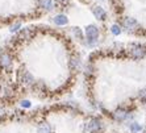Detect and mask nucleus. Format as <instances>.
<instances>
[{
	"instance_id": "obj_1",
	"label": "nucleus",
	"mask_w": 146,
	"mask_h": 133,
	"mask_svg": "<svg viewBox=\"0 0 146 133\" xmlns=\"http://www.w3.org/2000/svg\"><path fill=\"white\" fill-rule=\"evenodd\" d=\"M86 36L88 38V44L94 45L99 38V29L95 25H88V27L86 28Z\"/></svg>"
},
{
	"instance_id": "obj_2",
	"label": "nucleus",
	"mask_w": 146,
	"mask_h": 133,
	"mask_svg": "<svg viewBox=\"0 0 146 133\" xmlns=\"http://www.w3.org/2000/svg\"><path fill=\"white\" fill-rule=\"evenodd\" d=\"M104 129V125L99 119H91L87 124V130L91 133H99Z\"/></svg>"
},
{
	"instance_id": "obj_3",
	"label": "nucleus",
	"mask_w": 146,
	"mask_h": 133,
	"mask_svg": "<svg viewBox=\"0 0 146 133\" xmlns=\"http://www.w3.org/2000/svg\"><path fill=\"white\" fill-rule=\"evenodd\" d=\"M130 55L136 59H141L146 55V48L142 45H132L130 48Z\"/></svg>"
},
{
	"instance_id": "obj_4",
	"label": "nucleus",
	"mask_w": 146,
	"mask_h": 133,
	"mask_svg": "<svg viewBox=\"0 0 146 133\" xmlns=\"http://www.w3.org/2000/svg\"><path fill=\"white\" fill-rule=\"evenodd\" d=\"M12 66V57L5 51L0 53V67L1 68H9Z\"/></svg>"
},
{
	"instance_id": "obj_5",
	"label": "nucleus",
	"mask_w": 146,
	"mask_h": 133,
	"mask_svg": "<svg viewBox=\"0 0 146 133\" xmlns=\"http://www.w3.org/2000/svg\"><path fill=\"white\" fill-rule=\"evenodd\" d=\"M20 80L21 83H24L25 86H33L34 84V78L29 71H23L20 74Z\"/></svg>"
},
{
	"instance_id": "obj_6",
	"label": "nucleus",
	"mask_w": 146,
	"mask_h": 133,
	"mask_svg": "<svg viewBox=\"0 0 146 133\" xmlns=\"http://www.w3.org/2000/svg\"><path fill=\"white\" fill-rule=\"evenodd\" d=\"M92 13L95 15V17L96 19H99V20H106V16H107V13H106V11L103 9L102 7H94L92 8Z\"/></svg>"
},
{
	"instance_id": "obj_7",
	"label": "nucleus",
	"mask_w": 146,
	"mask_h": 133,
	"mask_svg": "<svg viewBox=\"0 0 146 133\" xmlns=\"http://www.w3.org/2000/svg\"><path fill=\"white\" fill-rule=\"evenodd\" d=\"M137 25H138L137 21L134 19H132V17H126L122 21V27L125 28V29H134V28H137Z\"/></svg>"
},
{
	"instance_id": "obj_8",
	"label": "nucleus",
	"mask_w": 146,
	"mask_h": 133,
	"mask_svg": "<svg viewBox=\"0 0 146 133\" xmlns=\"http://www.w3.org/2000/svg\"><path fill=\"white\" fill-rule=\"evenodd\" d=\"M113 116H115V119L117 120V121H124V120L126 119V116H128V113H126V111L119 108V109H116V111H115Z\"/></svg>"
},
{
	"instance_id": "obj_9",
	"label": "nucleus",
	"mask_w": 146,
	"mask_h": 133,
	"mask_svg": "<svg viewBox=\"0 0 146 133\" xmlns=\"http://www.w3.org/2000/svg\"><path fill=\"white\" fill-rule=\"evenodd\" d=\"M37 132L38 133H53V128L50 126V124L42 123V124H40V125H38Z\"/></svg>"
},
{
	"instance_id": "obj_10",
	"label": "nucleus",
	"mask_w": 146,
	"mask_h": 133,
	"mask_svg": "<svg viewBox=\"0 0 146 133\" xmlns=\"http://www.w3.org/2000/svg\"><path fill=\"white\" fill-rule=\"evenodd\" d=\"M54 23L57 25H66L68 23V20L65 15H57V16L54 17Z\"/></svg>"
},
{
	"instance_id": "obj_11",
	"label": "nucleus",
	"mask_w": 146,
	"mask_h": 133,
	"mask_svg": "<svg viewBox=\"0 0 146 133\" xmlns=\"http://www.w3.org/2000/svg\"><path fill=\"white\" fill-rule=\"evenodd\" d=\"M40 5L46 11L53 9V1L51 0H40Z\"/></svg>"
},
{
	"instance_id": "obj_12",
	"label": "nucleus",
	"mask_w": 146,
	"mask_h": 133,
	"mask_svg": "<svg viewBox=\"0 0 146 133\" xmlns=\"http://www.w3.org/2000/svg\"><path fill=\"white\" fill-rule=\"evenodd\" d=\"M130 130H132V133H137L141 130V125L137 123H133L132 125H130Z\"/></svg>"
},
{
	"instance_id": "obj_13",
	"label": "nucleus",
	"mask_w": 146,
	"mask_h": 133,
	"mask_svg": "<svg viewBox=\"0 0 146 133\" xmlns=\"http://www.w3.org/2000/svg\"><path fill=\"white\" fill-rule=\"evenodd\" d=\"M111 32H112L115 36H119V34L121 33V28H120L119 25H112V28H111Z\"/></svg>"
},
{
	"instance_id": "obj_14",
	"label": "nucleus",
	"mask_w": 146,
	"mask_h": 133,
	"mask_svg": "<svg viewBox=\"0 0 146 133\" xmlns=\"http://www.w3.org/2000/svg\"><path fill=\"white\" fill-rule=\"evenodd\" d=\"M79 66H80V61H79L78 58L71 59V68H74L75 70V68H79Z\"/></svg>"
},
{
	"instance_id": "obj_15",
	"label": "nucleus",
	"mask_w": 146,
	"mask_h": 133,
	"mask_svg": "<svg viewBox=\"0 0 146 133\" xmlns=\"http://www.w3.org/2000/svg\"><path fill=\"white\" fill-rule=\"evenodd\" d=\"M20 106L23 107V108H31V102H29V100H23V102L20 103Z\"/></svg>"
},
{
	"instance_id": "obj_16",
	"label": "nucleus",
	"mask_w": 146,
	"mask_h": 133,
	"mask_svg": "<svg viewBox=\"0 0 146 133\" xmlns=\"http://www.w3.org/2000/svg\"><path fill=\"white\" fill-rule=\"evenodd\" d=\"M19 28H20V24H15L11 27V32H17L19 31Z\"/></svg>"
},
{
	"instance_id": "obj_17",
	"label": "nucleus",
	"mask_w": 146,
	"mask_h": 133,
	"mask_svg": "<svg viewBox=\"0 0 146 133\" xmlns=\"http://www.w3.org/2000/svg\"><path fill=\"white\" fill-rule=\"evenodd\" d=\"M139 96H141L142 99H145V98H146V90H142V91H139Z\"/></svg>"
},
{
	"instance_id": "obj_18",
	"label": "nucleus",
	"mask_w": 146,
	"mask_h": 133,
	"mask_svg": "<svg viewBox=\"0 0 146 133\" xmlns=\"http://www.w3.org/2000/svg\"><path fill=\"white\" fill-rule=\"evenodd\" d=\"M74 29H75V31H74V32H75V34H78V37L80 38V37H82V32L79 31V28H74Z\"/></svg>"
}]
</instances>
